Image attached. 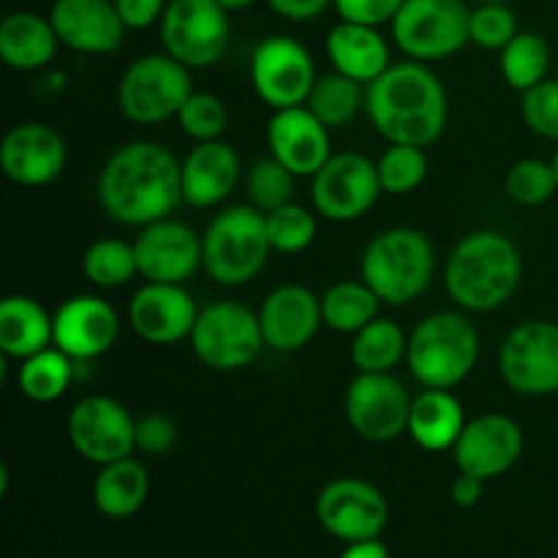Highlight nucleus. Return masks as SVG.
Returning <instances> with one entry per match:
<instances>
[{
	"instance_id": "obj_4",
	"label": "nucleus",
	"mask_w": 558,
	"mask_h": 558,
	"mask_svg": "<svg viewBox=\"0 0 558 558\" xmlns=\"http://www.w3.org/2000/svg\"><path fill=\"white\" fill-rule=\"evenodd\" d=\"M436 254L420 229L392 227L376 234L360 259V278L385 305L401 308L417 300L434 281Z\"/></svg>"
},
{
	"instance_id": "obj_27",
	"label": "nucleus",
	"mask_w": 558,
	"mask_h": 558,
	"mask_svg": "<svg viewBox=\"0 0 558 558\" xmlns=\"http://www.w3.org/2000/svg\"><path fill=\"white\" fill-rule=\"evenodd\" d=\"M60 38L49 16L36 11H14L0 22V60L14 71L47 69L54 60Z\"/></svg>"
},
{
	"instance_id": "obj_7",
	"label": "nucleus",
	"mask_w": 558,
	"mask_h": 558,
	"mask_svg": "<svg viewBox=\"0 0 558 558\" xmlns=\"http://www.w3.org/2000/svg\"><path fill=\"white\" fill-rule=\"evenodd\" d=\"M194 93L191 69L169 52H150L136 58L123 71L118 85V107L125 120L136 125H158L178 118Z\"/></svg>"
},
{
	"instance_id": "obj_52",
	"label": "nucleus",
	"mask_w": 558,
	"mask_h": 558,
	"mask_svg": "<svg viewBox=\"0 0 558 558\" xmlns=\"http://www.w3.org/2000/svg\"><path fill=\"white\" fill-rule=\"evenodd\" d=\"M474 3H510V0H474Z\"/></svg>"
},
{
	"instance_id": "obj_1",
	"label": "nucleus",
	"mask_w": 558,
	"mask_h": 558,
	"mask_svg": "<svg viewBox=\"0 0 558 558\" xmlns=\"http://www.w3.org/2000/svg\"><path fill=\"white\" fill-rule=\"evenodd\" d=\"M96 194L101 210L123 227L156 223L183 202L180 161L158 142H129L107 158Z\"/></svg>"
},
{
	"instance_id": "obj_11",
	"label": "nucleus",
	"mask_w": 558,
	"mask_h": 558,
	"mask_svg": "<svg viewBox=\"0 0 558 558\" xmlns=\"http://www.w3.org/2000/svg\"><path fill=\"white\" fill-rule=\"evenodd\" d=\"M499 374L512 392L545 398L558 392V325L532 319L507 332L499 352Z\"/></svg>"
},
{
	"instance_id": "obj_32",
	"label": "nucleus",
	"mask_w": 558,
	"mask_h": 558,
	"mask_svg": "<svg viewBox=\"0 0 558 558\" xmlns=\"http://www.w3.org/2000/svg\"><path fill=\"white\" fill-rule=\"evenodd\" d=\"M379 305L381 300L376 298V292L363 278L360 281H338L322 294V319L330 330L354 336L379 316Z\"/></svg>"
},
{
	"instance_id": "obj_31",
	"label": "nucleus",
	"mask_w": 558,
	"mask_h": 558,
	"mask_svg": "<svg viewBox=\"0 0 558 558\" xmlns=\"http://www.w3.org/2000/svg\"><path fill=\"white\" fill-rule=\"evenodd\" d=\"M407 349L409 336L401 330V325L376 316L363 330L354 332L352 363L363 374H392L407 360Z\"/></svg>"
},
{
	"instance_id": "obj_14",
	"label": "nucleus",
	"mask_w": 558,
	"mask_h": 558,
	"mask_svg": "<svg viewBox=\"0 0 558 558\" xmlns=\"http://www.w3.org/2000/svg\"><path fill=\"white\" fill-rule=\"evenodd\" d=\"M390 518L385 494L360 477H338L316 496V521L341 543L379 539Z\"/></svg>"
},
{
	"instance_id": "obj_26",
	"label": "nucleus",
	"mask_w": 558,
	"mask_h": 558,
	"mask_svg": "<svg viewBox=\"0 0 558 558\" xmlns=\"http://www.w3.org/2000/svg\"><path fill=\"white\" fill-rule=\"evenodd\" d=\"M327 58L332 71L352 76L360 85H371L390 69V44L379 27L357 25V22H338L327 36Z\"/></svg>"
},
{
	"instance_id": "obj_33",
	"label": "nucleus",
	"mask_w": 558,
	"mask_h": 558,
	"mask_svg": "<svg viewBox=\"0 0 558 558\" xmlns=\"http://www.w3.org/2000/svg\"><path fill=\"white\" fill-rule=\"evenodd\" d=\"M74 360L58 347H49L33 357L22 360L20 365V390L33 403H54L69 392L74 381Z\"/></svg>"
},
{
	"instance_id": "obj_51",
	"label": "nucleus",
	"mask_w": 558,
	"mask_h": 558,
	"mask_svg": "<svg viewBox=\"0 0 558 558\" xmlns=\"http://www.w3.org/2000/svg\"><path fill=\"white\" fill-rule=\"evenodd\" d=\"M550 163H554V169H556V180H558V147H556L554 158H550Z\"/></svg>"
},
{
	"instance_id": "obj_20",
	"label": "nucleus",
	"mask_w": 558,
	"mask_h": 558,
	"mask_svg": "<svg viewBox=\"0 0 558 558\" xmlns=\"http://www.w3.org/2000/svg\"><path fill=\"white\" fill-rule=\"evenodd\" d=\"M196 316L199 311L183 283L147 281L136 289L129 305L131 330L153 347H169L191 338Z\"/></svg>"
},
{
	"instance_id": "obj_47",
	"label": "nucleus",
	"mask_w": 558,
	"mask_h": 558,
	"mask_svg": "<svg viewBox=\"0 0 558 558\" xmlns=\"http://www.w3.org/2000/svg\"><path fill=\"white\" fill-rule=\"evenodd\" d=\"M267 5L289 22H311L325 14L332 0H267Z\"/></svg>"
},
{
	"instance_id": "obj_10",
	"label": "nucleus",
	"mask_w": 558,
	"mask_h": 558,
	"mask_svg": "<svg viewBox=\"0 0 558 558\" xmlns=\"http://www.w3.org/2000/svg\"><path fill=\"white\" fill-rule=\"evenodd\" d=\"M158 31L163 52L191 71L216 65L232 36L229 11L218 5V0H169Z\"/></svg>"
},
{
	"instance_id": "obj_30",
	"label": "nucleus",
	"mask_w": 558,
	"mask_h": 558,
	"mask_svg": "<svg viewBox=\"0 0 558 558\" xmlns=\"http://www.w3.org/2000/svg\"><path fill=\"white\" fill-rule=\"evenodd\" d=\"M150 494V474L134 456L104 463L93 483V501L98 512L112 521H125L145 507Z\"/></svg>"
},
{
	"instance_id": "obj_40",
	"label": "nucleus",
	"mask_w": 558,
	"mask_h": 558,
	"mask_svg": "<svg viewBox=\"0 0 558 558\" xmlns=\"http://www.w3.org/2000/svg\"><path fill=\"white\" fill-rule=\"evenodd\" d=\"M245 191L256 210L270 213L289 205L294 196V174L276 158H262L245 174Z\"/></svg>"
},
{
	"instance_id": "obj_19",
	"label": "nucleus",
	"mask_w": 558,
	"mask_h": 558,
	"mask_svg": "<svg viewBox=\"0 0 558 558\" xmlns=\"http://www.w3.org/2000/svg\"><path fill=\"white\" fill-rule=\"evenodd\" d=\"M523 456V430L507 414H483L469 420L452 447L458 469L480 480H496L510 472Z\"/></svg>"
},
{
	"instance_id": "obj_13",
	"label": "nucleus",
	"mask_w": 558,
	"mask_h": 558,
	"mask_svg": "<svg viewBox=\"0 0 558 558\" xmlns=\"http://www.w3.org/2000/svg\"><path fill=\"white\" fill-rule=\"evenodd\" d=\"M316 82V65L305 44L292 36H270L251 54V85L270 109L303 107Z\"/></svg>"
},
{
	"instance_id": "obj_35",
	"label": "nucleus",
	"mask_w": 558,
	"mask_h": 558,
	"mask_svg": "<svg viewBox=\"0 0 558 558\" xmlns=\"http://www.w3.org/2000/svg\"><path fill=\"white\" fill-rule=\"evenodd\" d=\"M501 76L512 90H532L550 71V47L545 36L534 31H521L505 49L499 60Z\"/></svg>"
},
{
	"instance_id": "obj_9",
	"label": "nucleus",
	"mask_w": 558,
	"mask_h": 558,
	"mask_svg": "<svg viewBox=\"0 0 558 558\" xmlns=\"http://www.w3.org/2000/svg\"><path fill=\"white\" fill-rule=\"evenodd\" d=\"M469 14L466 0H403L392 20V41L420 63L452 58L469 44Z\"/></svg>"
},
{
	"instance_id": "obj_38",
	"label": "nucleus",
	"mask_w": 558,
	"mask_h": 558,
	"mask_svg": "<svg viewBox=\"0 0 558 558\" xmlns=\"http://www.w3.org/2000/svg\"><path fill=\"white\" fill-rule=\"evenodd\" d=\"M505 191L515 205L539 207L550 202L558 191L556 169L543 158H523L515 161L505 174Z\"/></svg>"
},
{
	"instance_id": "obj_16",
	"label": "nucleus",
	"mask_w": 558,
	"mask_h": 558,
	"mask_svg": "<svg viewBox=\"0 0 558 558\" xmlns=\"http://www.w3.org/2000/svg\"><path fill=\"white\" fill-rule=\"evenodd\" d=\"M343 412L354 434L365 441H392L407 434L412 396L392 374L360 371L347 387Z\"/></svg>"
},
{
	"instance_id": "obj_37",
	"label": "nucleus",
	"mask_w": 558,
	"mask_h": 558,
	"mask_svg": "<svg viewBox=\"0 0 558 558\" xmlns=\"http://www.w3.org/2000/svg\"><path fill=\"white\" fill-rule=\"evenodd\" d=\"M379 183L385 194L403 196L417 191L428 178V156L425 147L414 145H390L376 161Z\"/></svg>"
},
{
	"instance_id": "obj_50",
	"label": "nucleus",
	"mask_w": 558,
	"mask_h": 558,
	"mask_svg": "<svg viewBox=\"0 0 558 558\" xmlns=\"http://www.w3.org/2000/svg\"><path fill=\"white\" fill-rule=\"evenodd\" d=\"M256 3H259V0H218V5H223L229 14H232V11H245Z\"/></svg>"
},
{
	"instance_id": "obj_15",
	"label": "nucleus",
	"mask_w": 558,
	"mask_h": 558,
	"mask_svg": "<svg viewBox=\"0 0 558 558\" xmlns=\"http://www.w3.org/2000/svg\"><path fill=\"white\" fill-rule=\"evenodd\" d=\"M69 441L85 461L112 463L134 456L136 420L109 396H87L69 412Z\"/></svg>"
},
{
	"instance_id": "obj_43",
	"label": "nucleus",
	"mask_w": 558,
	"mask_h": 558,
	"mask_svg": "<svg viewBox=\"0 0 558 558\" xmlns=\"http://www.w3.org/2000/svg\"><path fill=\"white\" fill-rule=\"evenodd\" d=\"M523 123L543 140L558 142V80H543L523 93Z\"/></svg>"
},
{
	"instance_id": "obj_6",
	"label": "nucleus",
	"mask_w": 558,
	"mask_h": 558,
	"mask_svg": "<svg viewBox=\"0 0 558 558\" xmlns=\"http://www.w3.org/2000/svg\"><path fill=\"white\" fill-rule=\"evenodd\" d=\"M265 213L238 205L218 213L202 234L205 272L221 287H243L262 272L270 256Z\"/></svg>"
},
{
	"instance_id": "obj_28",
	"label": "nucleus",
	"mask_w": 558,
	"mask_h": 558,
	"mask_svg": "<svg viewBox=\"0 0 558 558\" xmlns=\"http://www.w3.org/2000/svg\"><path fill=\"white\" fill-rule=\"evenodd\" d=\"M54 347V314L38 300L9 294L0 303V352L5 357L27 360Z\"/></svg>"
},
{
	"instance_id": "obj_48",
	"label": "nucleus",
	"mask_w": 558,
	"mask_h": 558,
	"mask_svg": "<svg viewBox=\"0 0 558 558\" xmlns=\"http://www.w3.org/2000/svg\"><path fill=\"white\" fill-rule=\"evenodd\" d=\"M483 490H485V480L461 472L456 477V483H452L450 496L458 507H474L480 505V499H483Z\"/></svg>"
},
{
	"instance_id": "obj_5",
	"label": "nucleus",
	"mask_w": 558,
	"mask_h": 558,
	"mask_svg": "<svg viewBox=\"0 0 558 558\" xmlns=\"http://www.w3.org/2000/svg\"><path fill=\"white\" fill-rule=\"evenodd\" d=\"M480 360V330L458 311L430 314L409 336L407 365L414 379L434 390H452Z\"/></svg>"
},
{
	"instance_id": "obj_8",
	"label": "nucleus",
	"mask_w": 558,
	"mask_h": 558,
	"mask_svg": "<svg viewBox=\"0 0 558 558\" xmlns=\"http://www.w3.org/2000/svg\"><path fill=\"white\" fill-rule=\"evenodd\" d=\"M189 341L196 360L221 374L248 368L267 347L259 314L234 300H221L202 308Z\"/></svg>"
},
{
	"instance_id": "obj_23",
	"label": "nucleus",
	"mask_w": 558,
	"mask_h": 558,
	"mask_svg": "<svg viewBox=\"0 0 558 558\" xmlns=\"http://www.w3.org/2000/svg\"><path fill=\"white\" fill-rule=\"evenodd\" d=\"M259 314L267 349L281 354L300 352L316 338L322 319V298L300 283H283L265 298Z\"/></svg>"
},
{
	"instance_id": "obj_3",
	"label": "nucleus",
	"mask_w": 558,
	"mask_h": 558,
	"mask_svg": "<svg viewBox=\"0 0 558 558\" xmlns=\"http://www.w3.org/2000/svg\"><path fill=\"white\" fill-rule=\"evenodd\" d=\"M521 251L496 229H477L450 251L445 287L452 303L472 314H488L512 300L521 287Z\"/></svg>"
},
{
	"instance_id": "obj_34",
	"label": "nucleus",
	"mask_w": 558,
	"mask_h": 558,
	"mask_svg": "<svg viewBox=\"0 0 558 558\" xmlns=\"http://www.w3.org/2000/svg\"><path fill=\"white\" fill-rule=\"evenodd\" d=\"M305 107L327 125V129H341L357 118L360 109L365 107V90L352 76L332 71V74L316 76L311 96Z\"/></svg>"
},
{
	"instance_id": "obj_25",
	"label": "nucleus",
	"mask_w": 558,
	"mask_h": 558,
	"mask_svg": "<svg viewBox=\"0 0 558 558\" xmlns=\"http://www.w3.org/2000/svg\"><path fill=\"white\" fill-rule=\"evenodd\" d=\"M240 169V156L232 145L223 140L196 142L180 161L183 202L199 210L221 205L238 189Z\"/></svg>"
},
{
	"instance_id": "obj_41",
	"label": "nucleus",
	"mask_w": 558,
	"mask_h": 558,
	"mask_svg": "<svg viewBox=\"0 0 558 558\" xmlns=\"http://www.w3.org/2000/svg\"><path fill=\"white\" fill-rule=\"evenodd\" d=\"M180 129L194 142L221 140L229 125L227 104L207 90H194L178 112Z\"/></svg>"
},
{
	"instance_id": "obj_46",
	"label": "nucleus",
	"mask_w": 558,
	"mask_h": 558,
	"mask_svg": "<svg viewBox=\"0 0 558 558\" xmlns=\"http://www.w3.org/2000/svg\"><path fill=\"white\" fill-rule=\"evenodd\" d=\"M112 3L129 31H147L161 22L169 0H112Z\"/></svg>"
},
{
	"instance_id": "obj_29",
	"label": "nucleus",
	"mask_w": 558,
	"mask_h": 558,
	"mask_svg": "<svg viewBox=\"0 0 558 558\" xmlns=\"http://www.w3.org/2000/svg\"><path fill=\"white\" fill-rule=\"evenodd\" d=\"M463 428H466V417H463V407L452 390L425 387L420 396L412 398L407 434L423 450H452Z\"/></svg>"
},
{
	"instance_id": "obj_44",
	"label": "nucleus",
	"mask_w": 558,
	"mask_h": 558,
	"mask_svg": "<svg viewBox=\"0 0 558 558\" xmlns=\"http://www.w3.org/2000/svg\"><path fill=\"white\" fill-rule=\"evenodd\" d=\"M174 441H178V425L167 414L153 412L136 420V450L145 452V456H167Z\"/></svg>"
},
{
	"instance_id": "obj_21",
	"label": "nucleus",
	"mask_w": 558,
	"mask_h": 558,
	"mask_svg": "<svg viewBox=\"0 0 558 558\" xmlns=\"http://www.w3.org/2000/svg\"><path fill=\"white\" fill-rule=\"evenodd\" d=\"M267 147L294 178H314L332 156L330 129L305 104L272 112L267 123Z\"/></svg>"
},
{
	"instance_id": "obj_17",
	"label": "nucleus",
	"mask_w": 558,
	"mask_h": 558,
	"mask_svg": "<svg viewBox=\"0 0 558 558\" xmlns=\"http://www.w3.org/2000/svg\"><path fill=\"white\" fill-rule=\"evenodd\" d=\"M69 147L58 129L47 123H20L0 142V169L25 189H41L63 174Z\"/></svg>"
},
{
	"instance_id": "obj_12",
	"label": "nucleus",
	"mask_w": 558,
	"mask_h": 558,
	"mask_svg": "<svg viewBox=\"0 0 558 558\" xmlns=\"http://www.w3.org/2000/svg\"><path fill=\"white\" fill-rule=\"evenodd\" d=\"M381 194L379 169L363 153H332L330 161L311 178L314 210L336 223L363 218Z\"/></svg>"
},
{
	"instance_id": "obj_2",
	"label": "nucleus",
	"mask_w": 558,
	"mask_h": 558,
	"mask_svg": "<svg viewBox=\"0 0 558 558\" xmlns=\"http://www.w3.org/2000/svg\"><path fill=\"white\" fill-rule=\"evenodd\" d=\"M365 112L390 145L428 147L445 134L447 90L420 60L392 63L365 85Z\"/></svg>"
},
{
	"instance_id": "obj_36",
	"label": "nucleus",
	"mask_w": 558,
	"mask_h": 558,
	"mask_svg": "<svg viewBox=\"0 0 558 558\" xmlns=\"http://www.w3.org/2000/svg\"><path fill=\"white\" fill-rule=\"evenodd\" d=\"M82 272L87 281L101 289H120L140 276V262H136L134 243H125L118 238H104L87 245L82 256Z\"/></svg>"
},
{
	"instance_id": "obj_49",
	"label": "nucleus",
	"mask_w": 558,
	"mask_h": 558,
	"mask_svg": "<svg viewBox=\"0 0 558 558\" xmlns=\"http://www.w3.org/2000/svg\"><path fill=\"white\" fill-rule=\"evenodd\" d=\"M341 558H390L381 539H363V543L347 545Z\"/></svg>"
},
{
	"instance_id": "obj_39",
	"label": "nucleus",
	"mask_w": 558,
	"mask_h": 558,
	"mask_svg": "<svg viewBox=\"0 0 558 558\" xmlns=\"http://www.w3.org/2000/svg\"><path fill=\"white\" fill-rule=\"evenodd\" d=\"M267 238H270V248L278 254H300V251L311 248L316 240V216L303 205L278 207V210L265 213Z\"/></svg>"
},
{
	"instance_id": "obj_22",
	"label": "nucleus",
	"mask_w": 558,
	"mask_h": 558,
	"mask_svg": "<svg viewBox=\"0 0 558 558\" xmlns=\"http://www.w3.org/2000/svg\"><path fill=\"white\" fill-rule=\"evenodd\" d=\"M118 336V311L96 294H76L54 311V347L74 363H90L107 354Z\"/></svg>"
},
{
	"instance_id": "obj_18",
	"label": "nucleus",
	"mask_w": 558,
	"mask_h": 558,
	"mask_svg": "<svg viewBox=\"0 0 558 558\" xmlns=\"http://www.w3.org/2000/svg\"><path fill=\"white\" fill-rule=\"evenodd\" d=\"M140 276L145 281L185 283L202 265V238L183 221L161 218L140 229L134 240Z\"/></svg>"
},
{
	"instance_id": "obj_24",
	"label": "nucleus",
	"mask_w": 558,
	"mask_h": 558,
	"mask_svg": "<svg viewBox=\"0 0 558 558\" xmlns=\"http://www.w3.org/2000/svg\"><path fill=\"white\" fill-rule=\"evenodd\" d=\"M49 20L60 44L80 54L118 52L129 31L112 0H54Z\"/></svg>"
},
{
	"instance_id": "obj_45",
	"label": "nucleus",
	"mask_w": 558,
	"mask_h": 558,
	"mask_svg": "<svg viewBox=\"0 0 558 558\" xmlns=\"http://www.w3.org/2000/svg\"><path fill=\"white\" fill-rule=\"evenodd\" d=\"M403 0H332V9L343 22L357 25H392L396 14L401 11Z\"/></svg>"
},
{
	"instance_id": "obj_42",
	"label": "nucleus",
	"mask_w": 558,
	"mask_h": 558,
	"mask_svg": "<svg viewBox=\"0 0 558 558\" xmlns=\"http://www.w3.org/2000/svg\"><path fill=\"white\" fill-rule=\"evenodd\" d=\"M518 20L510 3H477L469 14V44L501 52L518 36Z\"/></svg>"
}]
</instances>
